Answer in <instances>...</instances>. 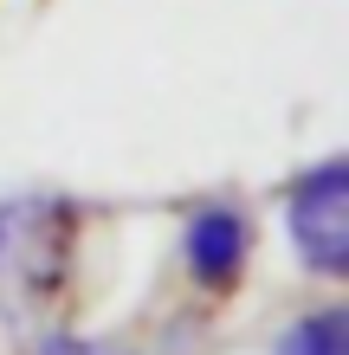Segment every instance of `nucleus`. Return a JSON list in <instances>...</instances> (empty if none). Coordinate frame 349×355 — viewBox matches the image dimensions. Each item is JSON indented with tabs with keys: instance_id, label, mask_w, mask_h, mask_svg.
Instances as JSON below:
<instances>
[{
	"instance_id": "nucleus-1",
	"label": "nucleus",
	"mask_w": 349,
	"mask_h": 355,
	"mask_svg": "<svg viewBox=\"0 0 349 355\" xmlns=\"http://www.w3.org/2000/svg\"><path fill=\"white\" fill-rule=\"evenodd\" d=\"M78 200L65 194H13L0 200V317L13 329L46 323L78 271Z\"/></svg>"
},
{
	"instance_id": "nucleus-2",
	"label": "nucleus",
	"mask_w": 349,
	"mask_h": 355,
	"mask_svg": "<svg viewBox=\"0 0 349 355\" xmlns=\"http://www.w3.org/2000/svg\"><path fill=\"white\" fill-rule=\"evenodd\" d=\"M284 226H291V252L317 278H349V162L323 155L304 168L284 194Z\"/></svg>"
},
{
	"instance_id": "nucleus-3",
	"label": "nucleus",
	"mask_w": 349,
	"mask_h": 355,
	"mask_svg": "<svg viewBox=\"0 0 349 355\" xmlns=\"http://www.w3.org/2000/svg\"><path fill=\"white\" fill-rule=\"evenodd\" d=\"M246 265H253V214L239 200H201L188 226H181V271L194 291L227 297L239 291Z\"/></svg>"
},
{
	"instance_id": "nucleus-4",
	"label": "nucleus",
	"mask_w": 349,
	"mask_h": 355,
	"mask_svg": "<svg viewBox=\"0 0 349 355\" xmlns=\"http://www.w3.org/2000/svg\"><path fill=\"white\" fill-rule=\"evenodd\" d=\"M278 355H349V310L343 304L304 310V317L278 336Z\"/></svg>"
}]
</instances>
